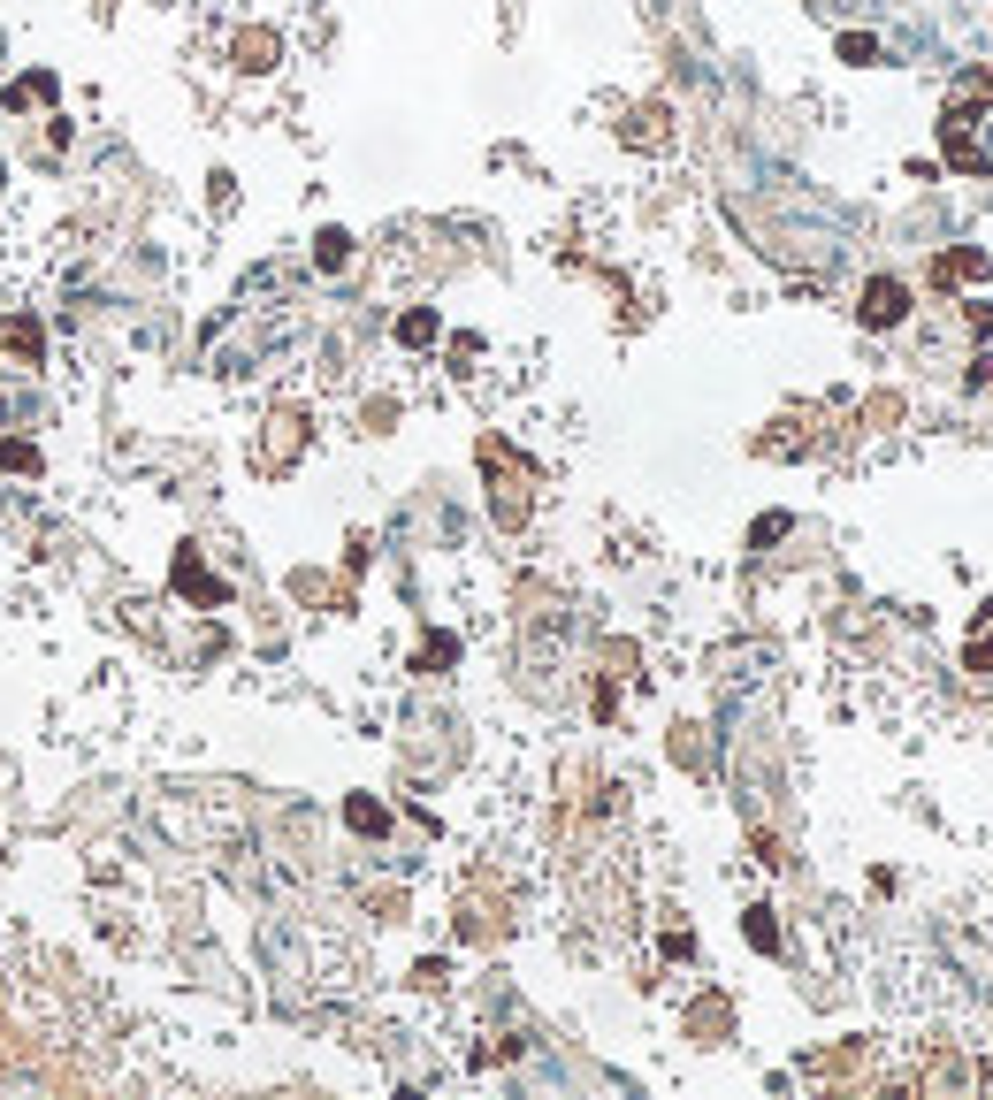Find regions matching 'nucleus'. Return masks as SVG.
<instances>
[{
	"mask_svg": "<svg viewBox=\"0 0 993 1100\" xmlns=\"http://www.w3.org/2000/svg\"><path fill=\"white\" fill-rule=\"evenodd\" d=\"M902 306H910V298H902L894 283H871V298H863V321H894Z\"/></svg>",
	"mask_w": 993,
	"mask_h": 1100,
	"instance_id": "1",
	"label": "nucleus"
}]
</instances>
